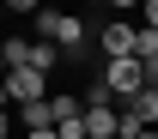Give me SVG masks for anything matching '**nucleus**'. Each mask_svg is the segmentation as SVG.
Listing matches in <instances>:
<instances>
[{"mask_svg":"<svg viewBox=\"0 0 158 139\" xmlns=\"http://www.w3.org/2000/svg\"><path fill=\"white\" fill-rule=\"evenodd\" d=\"M49 115H55V127H61V121H79V115H85V103H79L73 91H55V97H49Z\"/></svg>","mask_w":158,"mask_h":139,"instance_id":"obj_7","label":"nucleus"},{"mask_svg":"<svg viewBox=\"0 0 158 139\" xmlns=\"http://www.w3.org/2000/svg\"><path fill=\"white\" fill-rule=\"evenodd\" d=\"M6 73H12V67H6V48H0V79H6Z\"/></svg>","mask_w":158,"mask_h":139,"instance_id":"obj_20","label":"nucleus"},{"mask_svg":"<svg viewBox=\"0 0 158 139\" xmlns=\"http://www.w3.org/2000/svg\"><path fill=\"white\" fill-rule=\"evenodd\" d=\"M0 109H12V91H6V79H0Z\"/></svg>","mask_w":158,"mask_h":139,"instance_id":"obj_18","label":"nucleus"},{"mask_svg":"<svg viewBox=\"0 0 158 139\" xmlns=\"http://www.w3.org/2000/svg\"><path fill=\"white\" fill-rule=\"evenodd\" d=\"M98 48H103V60H140V24H128V18L103 24V30H98Z\"/></svg>","mask_w":158,"mask_h":139,"instance_id":"obj_2","label":"nucleus"},{"mask_svg":"<svg viewBox=\"0 0 158 139\" xmlns=\"http://www.w3.org/2000/svg\"><path fill=\"white\" fill-rule=\"evenodd\" d=\"M79 6H103V0H79Z\"/></svg>","mask_w":158,"mask_h":139,"instance_id":"obj_21","label":"nucleus"},{"mask_svg":"<svg viewBox=\"0 0 158 139\" xmlns=\"http://www.w3.org/2000/svg\"><path fill=\"white\" fill-rule=\"evenodd\" d=\"M79 103H85V109H116V91H110L103 79H91L85 91H79Z\"/></svg>","mask_w":158,"mask_h":139,"instance_id":"obj_8","label":"nucleus"},{"mask_svg":"<svg viewBox=\"0 0 158 139\" xmlns=\"http://www.w3.org/2000/svg\"><path fill=\"white\" fill-rule=\"evenodd\" d=\"M37 30H43V42H55L61 55H85V18H79V12H49V6H43L37 12Z\"/></svg>","mask_w":158,"mask_h":139,"instance_id":"obj_1","label":"nucleus"},{"mask_svg":"<svg viewBox=\"0 0 158 139\" xmlns=\"http://www.w3.org/2000/svg\"><path fill=\"white\" fill-rule=\"evenodd\" d=\"M55 133H61V139H91V133H85V115H79V121H61Z\"/></svg>","mask_w":158,"mask_h":139,"instance_id":"obj_12","label":"nucleus"},{"mask_svg":"<svg viewBox=\"0 0 158 139\" xmlns=\"http://www.w3.org/2000/svg\"><path fill=\"white\" fill-rule=\"evenodd\" d=\"M12 121H19L24 133H37V127H55V115H49V103H19V109H12Z\"/></svg>","mask_w":158,"mask_h":139,"instance_id":"obj_6","label":"nucleus"},{"mask_svg":"<svg viewBox=\"0 0 158 139\" xmlns=\"http://www.w3.org/2000/svg\"><path fill=\"white\" fill-rule=\"evenodd\" d=\"M6 12H43V0H0Z\"/></svg>","mask_w":158,"mask_h":139,"instance_id":"obj_14","label":"nucleus"},{"mask_svg":"<svg viewBox=\"0 0 158 139\" xmlns=\"http://www.w3.org/2000/svg\"><path fill=\"white\" fill-rule=\"evenodd\" d=\"M103 6H116V12H134V6H140V0H103Z\"/></svg>","mask_w":158,"mask_h":139,"instance_id":"obj_16","label":"nucleus"},{"mask_svg":"<svg viewBox=\"0 0 158 139\" xmlns=\"http://www.w3.org/2000/svg\"><path fill=\"white\" fill-rule=\"evenodd\" d=\"M12 133H19V121H12L6 109H0V139H12Z\"/></svg>","mask_w":158,"mask_h":139,"instance_id":"obj_15","label":"nucleus"},{"mask_svg":"<svg viewBox=\"0 0 158 139\" xmlns=\"http://www.w3.org/2000/svg\"><path fill=\"white\" fill-rule=\"evenodd\" d=\"M128 139H158V127H140V133H128Z\"/></svg>","mask_w":158,"mask_h":139,"instance_id":"obj_19","label":"nucleus"},{"mask_svg":"<svg viewBox=\"0 0 158 139\" xmlns=\"http://www.w3.org/2000/svg\"><path fill=\"white\" fill-rule=\"evenodd\" d=\"M55 60H61V48H55V42H31V67H37V73H49V67H55Z\"/></svg>","mask_w":158,"mask_h":139,"instance_id":"obj_10","label":"nucleus"},{"mask_svg":"<svg viewBox=\"0 0 158 139\" xmlns=\"http://www.w3.org/2000/svg\"><path fill=\"white\" fill-rule=\"evenodd\" d=\"M31 42L37 37H6L0 48H6V67H31Z\"/></svg>","mask_w":158,"mask_h":139,"instance_id":"obj_9","label":"nucleus"},{"mask_svg":"<svg viewBox=\"0 0 158 139\" xmlns=\"http://www.w3.org/2000/svg\"><path fill=\"white\" fill-rule=\"evenodd\" d=\"M158 55V30H146V24H140V60H152Z\"/></svg>","mask_w":158,"mask_h":139,"instance_id":"obj_11","label":"nucleus"},{"mask_svg":"<svg viewBox=\"0 0 158 139\" xmlns=\"http://www.w3.org/2000/svg\"><path fill=\"white\" fill-rule=\"evenodd\" d=\"M49 73H37V67H12V73H6V91H12V109H19V103H49Z\"/></svg>","mask_w":158,"mask_h":139,"instance_id":"obj_4","label":"nucleus"},{"mask_svg":"<svg viewBox=\"0 0 158 139\" xmlns=\"http://www.w3.org/2000/svg\"><path fill=\"white\" fill-rule=\"evenodd\" d=\"M103 85L116 91V103H128L146 91V73H140V60H103Z\"/></svg>","mask_w":158,"mask_h":139,"instance_id":"obj_3","label":"nucleus"},{"mask_svg":"<svg viewBox=\"0 0 158 139\" xmlns=\"http://www.w3.org/2000/svg\"><path fill=\"white\" fill-rule=\"evenodd\" d=\"M85 133L91 139H116L122 133V109H85Z\"/></svg>","mask_w":158,"mask_h":139,"instance_id":"obj_5","label":"nucleus"},{"mask_svg":"<svg viewBox=\"0 0 158 139\" xmlns=\"http://www.w3.org/2000/svg\"><path fill=\"white\" fill-rule=\"evenodd\" d=\"M140 24H146V30H158V0H140Z\"/></svg>","mask_w":158,"mask_h":139,"instance_id":"obj_13","label":"nucleus"},{"mask_svg":"<svg viewBox=\"0 0 158 139\" xmlns=\"http://www.w3.org/2000/svg\"><path fill=\"white\" fill-rule=\"evenodd\" d=\"M24 139H61V133H55V127H37V133H24Z\"/></svg>","mask_w":158,"mask_h":139,"instance_id":"obj_17","label":"nucleus"}]
</instances>
